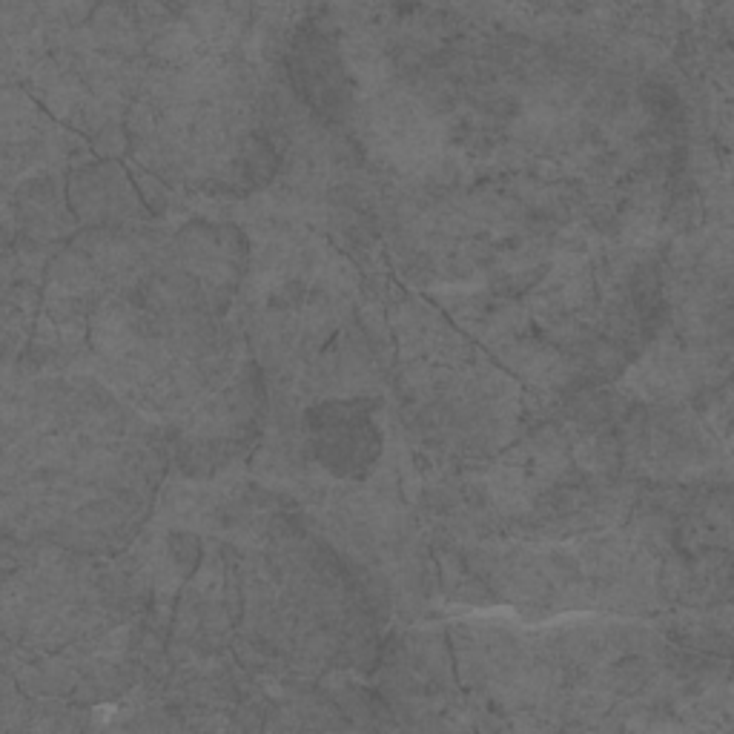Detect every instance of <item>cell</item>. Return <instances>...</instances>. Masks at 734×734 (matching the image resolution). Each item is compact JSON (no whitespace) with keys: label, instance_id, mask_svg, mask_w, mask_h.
Instances as JSON below:
<instances>
[{"label":"cell","instance_id":"1","mask_svg":"<svg viewBox=\"0 0 734 734\" xmlns=\"http://www.w3.org/2000/svg\"><path fill=\"white\" fill-rule=\"evenodd\" d=\"M307 425L316 442V456L330 474L359 479L382 456V433L362 402H327L310 411Z\"/></svg>","mask_w":734,"mask_h":734}]
</instances>
